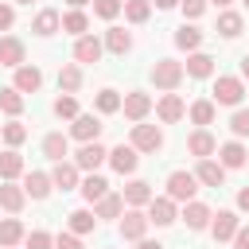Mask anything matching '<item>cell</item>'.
Segmentation results:
<instances>
[{"label": "cell", "mask_w": 249, "mask_h": 249, "mask_svg": "<svg viewBox=\"0 0 249 249\" xmlns=\"http://www.w3.org/2000/svg\"><path fill=\"white\" fill-rule=\"evenodd\" d=\"M101 51H105V43L93 39V35H82V39L74 43V58H78V62H97Z\"/></svg>", "instance_id": "obj_18"}, {"label": "cell", "mask_w": 249, "mask_h": 249, "mask_svg": "<svg viewBox=\"0 0 249 249\" xmlns=\"http://www.w3.org/2000/svg\"><path fill=\"white\" fill-rule=\"evenodd\" d=\"M121 109V93L117 89H101L97 93V113H117Z\"/></svg>", "instance_id": "obj_42"}, {"label": "cell", "mask_w": 249, "mask_h": 249, "mask_svg": "<svg viewBox=\"0 0 249 249\" xmlns=\"http://www.w3.org/2000/svg\"><path fill=\"white\" fill-rule=\"evenodd\" d=\"M183 222H187V230H206L210 226V206L206 202H187L183 206Z\"/></svg>", "instance_id": "obj_23"}, {"label": "cell", "mask_w": 249, "mask_h": 249, "mask_svg": "<svg viewBox=\"0 0 249 249\" xmlns=\"http://www.w3.org/2000/svg\"><path fill=\"white\" fill-rule=\"evenodd\" d=\"M241 97H245V82L241 78H230L226 74V78L214 82V97H210L214 105H241Z\"/></svg>", "instance_id": "obj_3"}, {"label": "cell", "mask_w": 249, "mask_h": 249, "mask_svg": "<svg viewBox=\"0 0 249 249\" xmlns=\"http://www.w3.org/2000/svg\"><path fill=\"white\" fill-rule=\"evenodd\" d=\"M23 237H27V233H23V222H19V218H4V222H0V245H4V249L19 245Z\"/></svg>", "instance_id": "obj_31"}, {"label": "cell", "mask_w": 249, "mask_h": 249, "mask_svg": "<svg viewBox=\"0 0 249 249\" xmlns=\"http://www.w3.org/2000/svg\"><path fill=\"white\" fill-rule=\"evenodd\" d=\"M195 179H198L202 187H222V183H226V167H222L218 160H198Z\"/></svg>", "instance_id": "obj_13"}, {"label": "cell", "mask_w": 249, "mask_h": 249, "mask_svg": "<svg viewBox=\"0 0 249 249\" xmlns=\"http://www.w3.org/2000/svg\"><path fill=\"white\" fill-rule=\"evenodd\" d=\"M109 163H113L117 175H132L136 163H140V156H136L132 144H117V148H109Z\"/></svg>", "instance_id": "obj_8"}, {"label": "cell", "mask_w": 249, "mask_h": 249, "mask_svg": "<svg viewBox=\"0 0 249 249\" xmlns=\"http://www.w3.org/2000/svg\"><path fill=\"white\" fill-rule=\"evenodd\" d=\"M93 226H97V214H89V210H74V214H70V233H74V237L93 233Z\"/></svg>", "instance_id": "obj_36"}, {"label": "cell", "mask_w": 249, "mask_h": 249, "mask_svg": "<svg viewBox=\"0 0 249 249\" xmlns=\"http://www.w3.org/2000/svg\"><path fill=\"white\" fill-rule=\"evenodd\" d=\"M78 191H82V198H86V202H97V198H105V195H109V179L93 171L89 179H82V187H78Z\"/></svg>", "instance_id": "obj_26"}, {"label": "cell", "mask_w": 249, "mask_h": 249, "mask_svg": "<svg viewBox=\"0 0 249 249\" xmlns=\"http://www.w3.org/2000/svg\"><path fill=\"white\" fill-rule=\"evenodd\" d=\"M183 74H191V78H210V74H214V58L202 54V51H195V54H187V62H183Z\"/></svg>", "instance_id": "obj_19"}, {"label": "cell", "mask_w": 249, "mask_h": 249, "mask_svg": "<svg viewBox=\"0 0 249 249\" xmlns=\"http://www.w3.org/2000/svg\"><path fill=\"white\" fill-rule=\"evenodd\" d=\"M101 128H105V124H101L93 113H78V117H74V124H70V136H74V140H82V144H93V140L101 136Z\"/></svg>", "instance_id": "obj_4"}, {"label": "cell", "mask_w": 249, "mask_h": 249, "mask_svg": "<svg viewBox=\"0 0 249 249\" xmlns=\"http://www.w3.org/2000/svg\"><path fill=\"white\" fill-rule=\"evenodd\" d=\"M210 4H214V8H222V12H226V8H230V4H233V0H210Z\"/></svg>", "instance_id": "obj_53"}, {"label": "cell", "mask_w": 249, "mask_h": 249, "mask_svg": "<svg viewBox=\"0 0 249 249\" xmlns=\"http://www.w3.org/2000/svg\"><path fill=\"white\" fill-rule=\"evenodd\" d=\"M245 93H249V89H245Z\"/></svg>", "instance_id": "obj_58"}, {"label": "cell", "mask_w": 249, "mask_h": 249, "mask_svg": "<svg viewBox=\"0 0 249 249\" xmlns=\"http://www.w3.org/2000/svg\"><path fill=\"white\" fill-rule=\"evenodd\" d=\"M136 249H163V245H160V241H148V237H140V241H136Z\"/></svg>", "instance_id": "obj_51"}, {"label": "cell", "mask_w": 249, "mask_h": 249, "mask_svg": "<svg viewBox=\"0 0 249 249\" xmlns=\"http://www.w3.org/2000/svg\"><path fill=\"white\" fill-rule=\"evenodd\" d=\"M54 249H82V241H78L74 233H58V237H54Z\"/></svg>", "instance_id": "obj_47"}, {"label": "cell", "mask_w": 249, "mask_h": 249, "mask_svg": "<svg viewBox=\"0 0 249 249\" xmlns=\"http://www.w3.org/2000/svg\"><path fill=\"white\" fill-rule=\"evenodd\" d=\"M241 4H245V8H249V0H241Z\"/></svg>", "instance_id": "obj_57"}, {"label": "cell", "mask_w": 249, "mask_h": 249, "mask_svg": "<svg viewBox=\"0 0 249 249\" xmlns=\"http://www.w3.org/2000/svg\"><path fill=\"white\" fill-rule=\"evenodd\" d=\"M148 222L171 226V222H175V202H171V198H152V202H148Z\"/></svg>", "instance_id": "obj_22"}, {"label": "cell", "mask_w": 249, "mask_h": 249, "mask_svg": "<svg viewBox=\"0 0 249 249\" xmlns=\"http://www.w3.org/2000/svg\"><path fill=\"white\" fill-rule=\"evenodd\" d=\"M152 4H156V8H160V12H167V8H175V4H179V0H152Z\"/></svg>", "instance_id": "obj_52"}, {"label": "cell", "mask_w": 249, "mask_h": 249, "mask_svg": "<svg viewBox=\"0 0 249 249\" xmlns=\"http://www.w3.org/2000/svg\"><path fill=\"white\" fill-rule=\"evenodd\" d=\"M152 82H156V89H175L179 82H183V62L179 58H160L156 66H152Z\"/></svg>", "instance_id": "obj_2"}, {"label": "cell", "mask_w": 249, "mask_h": 249, "mask_svg": "<svg viewBox=\"0 0 249 249\" xmlns=\"http://www.w3.org/2000/svg\"><path fill=\"white\" fill-rule=\"evenodd\" d=\"M51 187H54V183H51V175H47V171H31V175L23 179V195H31V198H47V195H51Z\"/></svg>", "instance_id": "obj_25"}, {"label": "cell", "mask_w": 249, "mask_h": 249, "mask_svg": "<svg viewBox=\"0 0 249 249\" xmlns=\"http://www.w3.org/2000/svg\"><path fill=\"white\" fill-rule=\"evenodd\" d=\"M23 241H27V249H54V237H51L47 230H31Z\"/></svg>", "instance_id": "obj_44"}, {"label": "cell", "mask_w": 249, "mask_h": 249, "mask_svg": "<svg viewBox=\"0 0 249 249\" xmlns=\"http://www.w3.org/2000/svg\"><path fill=\"white\" fill-rule=\"evenodd\" d=\"M0 109H4L8 117H19V113H23V93H19V89H12V86H8V89H0Z\"/></svg>", "instance_id": "obj_37"}, {"label": "cell", "mask_w": 249, "mask_h": 249, "mask_svg": "<svg viewBox=\"0 0 249 249\" xmlns=\"http://www.w3.org/2000/svg\"><path fill=\"white\" fill-rule=\"evenodd\" d=\"M121 8H124V0H93V16H101V19H117Z\"/></svg>", "instance_id": "obj_41"}, {"label": "cell", "mask_w": 249, "mask_h": 249, "mask_svg": "<svg viewBox=\"0 0 249 249\" xmlns=\"http://www.w3.org/2000/svg\"><path fill=\"white\" fill-rule=\"evenodd\" d=\"M124 214V198L121 195H105V198H97V218H121Z\"/></svg>", "instance_id": "obj_35"}, {"label": "cell", "mask_w": 249, "mask_h": 249, "mask_svg": "<svg viewBox=\"0 0 249 249\" xmlns=\"http://www.w3.org/2000/svg\"><path fill=\"white\" fill-rule=\"evenodd\" d=\"M86 27H89V19H86V12L82 8H70L66 16H62V31H70V35H86Z\"/></svg>", "instance_id": "obj_33"}, {"label": "cell", "mask_w": 249, "mask_h": 249, "mask_svg": "<svg viewBox=\"0 0 249 249\" xmlns=\"http://www.w3.org/2000/svg\"><path fill=\"white\" fill-rule=\"evenodd\" d=\"M233 249H249V226H237V233H233Z\"/></svg>", "instance_id": "obj_49"}, {"label": "cell", "mask_w": 249, "mask_h": 249, "mask_svg": "<svg viewBox=\"0 0 249 249\" xmlns=\"http://www.w3.org/2000/svg\"><path fill=\"white\" fill-rule=\"evenodd\" d=\"M230 132H233V136H249V109H233V117H230Z\"/></svg>", "instance_id": "obj_45"}, {"label": "cell", "mask_w": 249, "mask_h": 249, "mask_svg": "<svg viewBox=\"0 0 249 249\" xmlns=\"http://www.w3.org/2000/svg\"><path fill=\"white\" fill-rule=\"evenodd\" d=\"M191 121L195 124H210L214 121V101H195L191 105Z\"/></svg>", "instance_id": "obj_43"}, {"label": "cell", "mask_w": 249, "mask_h": 249, "mask_svg": "<svg viewBox=\"0 0 249 249\" xmlns=\"http://www.w3.org/2000/svg\"><path fill=\"white\" fill-rule=\"evenodd\" d=\"M39 86H43V70H39V66H19V70H16V86H12V89L35 93Z\"/></svg>", "instance_id": "obj_20"}, {"label": "cell", "mask_w": 249, "mask_h": 249, "mask_svg": "<svg viewBox=\"0 0 249 249\" xmlns=\"http://www.w3.org/2000/svg\"><path fill=\"white\" fill-rule=\"evenodd\" d=\"M16 4H35V0H16Z\"/></svg>", "instance_id": "obj_56"}, {"label": "cell", "mask_w": 249, "mask_h": 249, "mask_svg": "<svg viewBox=\"0 0 249 249\" xmlns=\"http://www.w3.org/2000/svg\"><path fill=\"white\" fill-rule=\"evenodd\" d=\"M195 191H198V179H195V171H171L167 175V198L171 202H195Z\"/></svg>", "instance_id": "obj_1"}, {"label": "cell", "mask_w": 249, "mask_h": 249, "mask_svg": "<svg viewBox=\"0 0 249 249\" xmlns=\"http://www.w3.org/2000/svg\"><path fill=\"white\" fill-rule=\"evenodd\" d=\"M66 4H70V8H82V4H89V0H66Z\"/></svg>", "instance_id": "obj_55"}, {"label": "cell", "mask_w": 249, "mask_h": 249, "mask_svg": "<svg viewBox=\"0 0 249 249\" xmlns=\"http://www.w3.org/2000/svg\"><path fill=\"white\" fill-rule=\"evenodd\" d=\"M128 206H148L156 195H152V183H144V179H132V183H124V195H121Z\"/></svg>", "instance_id": "obj_16"}, {"label": "cell", "mask_w": 249, "mask_h": 249, "mask_svg": "<svg viewBox=\"0 0 249 249\" xmlns=\"http://www.w3.org/2000/svg\"><path fill=\"white\" fill-rule=\"evenodd\" d=\"M51 183H54L58 191H74V187H78V167H74L70 160L54 163V171H51Z\"/></svg>", "instance_id": "obj_21"}, {"label": "cell", "mask_w": 249, "mask_h": 249, "mask_svg": "<svg viewBox=\"0 0 249 249\" xmlns=\"http://www.w3.org/2000/svg\"><path fill=\"white\" fill-rule=\"evenodd\" d=\"M187 152H191L195 160H210V156L218 152V140H214L206 128H198V132H191V136H187Z\"/></svg>", "instance_id": "obj_12"}, {"label": "cell", "mask_w": 249, "mask_h": 249, "mask_svg": "<svg viewBox=\"0 0 249 249\" xmlns=\"http://www.w3.org/2000/svg\"><path fill=\"white\" fill-rule=\"evenodd\" d=\"M16 175H23V156L16 148H8V152H0V179L12 183Z\"/></svg>", "instance_id": "obj_27"}, {"label": "cell", "mask_w": 249, "mask_h": 249, "mask_svg": "<svg viewBox=\"0 0 249 249\" xmlns=\"http://www.w3.org/2000/svg\"><path fill=\"white\" fill-rule=\"evenodd\" d=\"M0 66H12V70L23 66V43L16 35H4L0 39Z\"/></svg>", "instance_id": "obj_15"}, {"label": "cell", "mask_w": 249, "mask_h": 249, "mask_svg": "<svg viewBox=\"0 0 249 249\" xmlns=\"http://www.w3.org/2000/svg\"><path fill=\"white\" fill-rule=\"evenodd\" d=\"M241 27H245L241 12H230V8H226V12L218 16V35H222V39H237V35H241Z\"/></svg>", "instance_id": "obj_28"}, {"label": "cell", "mask_w": 249, "mask_h": 249, "mask_svg": "<svg viewBox=\"0 0 249 249\" xmlns=\"http://www.w3.org/2000/svg\"><path fill=\"white\" fill-rule=\"evenodd\" d=\"M23 202H27L23 187H16V183H4V187H0V206H4V210L19 214V210H23Z\"/></svg>", "instance_id": "obj_30"}, {"label": "cell", "mask_w": 249, "mask_h": 249, "mask_svg": "<svg viewBox=\"0 0 249 249\" xmlns=\"http://www.w3.org/2000/svg\"><path fill=\"white\" fill-rule=\"evenodd\" d=\"M183 113H187V105H183V97H179V93H163V97L156 101V117H160L163 124L183 121Z\"/></svg>", "instance_id": "obj_11"}, {"label": "cell", "mask_w": 249, "mask_h": 249, "mask_svg": "<svg viewBox=\"0 0 249 249\" xmlns=\"http://www.w3.org/2000/svg\"><path fill=\"white\" fill-rule=\"evenodd\" d=\"M237 214L233 210H218V214H210V233H214V241H233V233H237Z\"/></svg>", "instance_id": "obj_10"}, {"label": "cell", "mask_w": 249, "mask_h": 249, "mask_svg": "<svg viewBox=\"0 0 249 249\" xmlns=\"http://www.w3.org/2000/svg\"><path fill=\"white\" fill-rule=\"evenodd\" d=\"M245 160H249V152H245L241 140H226V144L218 148V163H222V167H245Z\"/></svg>", "instance_id": "obj_14"}, {"label": "cell", "mask_w": 249, "mask_h": 249, "mask_svg": "<svg viewBox=\"0 0 249 249\" xmlns=\"http://www.w3.org/2000/svg\"><path fill=\"white\" fill-rule=\"evenodd\" d=\"M66 152H70V140H66L62 132H51V136H43V156H47V160L62 163V160H66Z\"/></svg>", "instance_id": "obj_24"}, {"label": "cell", "mask_w": 249, "mask_h": 249, "mask_svg": "<svg viewBox=\"0 0 249 249\" xmlns=\"http://www.w3.org/2000/svg\"><path fill=\"white\" fill-rule=\"evenodd\" d=\"M152 16V0H124V19L128 23H144Z\"/></svg>", "instance_id": "obj_38"}, {"label": "cell", "mask_w": 249, "mask_h": 249, "mask_svg": "<svg viewBox=\"0 0 249 249\" xmlns=\"http://www.w3.org/2000/svg\"><path fill=\"white\" fill-rule=\"evenodd\" d=\"M237 210H249V187L237 191Z\"/></svg>", "instance_id": "obj_50"}, {"label": "cell", "mask_w": 249, "mask_h": 249, "mask_svg": "<svg viewBox=\"0 0 249 249\" xmlns=\"http://www.w3.org/2000/svg\"><path fill=\"white\" fill-rule=\"evenodd\" d=\"M12 23H16V8L12 4H0V31H8Z\"/></svg>", "instance_id": "obj_48"}, {"label": "cell", "mask_w": 249, "mask_h": 249, "mask_svg": "<svg viewBox=\"0 0 249 249\" xmlns=\"http://www.w3.org/2000/svg\"><path fill=\"white\" fill-rule=\"evenodd\" d=\"M148 226H152V222H148V214L132 206V210H124V218H121V237H124V241H140Z\"/></svg>", "instance_id": "obj_9"}, {"label": "cell", "mask_w": 249, "mask_h": 249, "mask_svg": "<svg viewBox=\"0 0 249 249\" xmlns=\"http://www.w3.org/2000/svg\"><path fill=\"white\" fill-rule=\"evenodd\" d=\"M198 43H202V31H198V27L183 23V27L175 31V47H179V51H191V54H195V51H198Z\"/></svg>", "instance_id": "obj_32"}, {"label": "cell", "mask_w": 249, "mask_h": 249, "mask_svg": "<svg viewBox=\"0 0 249 249\" xmlns=\"http://www.w3.org/2000/svg\"><path fill=\"white\" fill-rule=\"evenodd\" d=\"M105 160H109V152H105V148L93 140V144H82V148H78V156H74V167H78V171H97Z\"/></svg>", "instance_id": "obj_7"}, {"label": "cell", "mask_w": 249, "mask_h": 249, "mask_svg": "<svg viewBox=\"0 0 249 249\" xmlns=\"http://www.w3.org/2000/svg\"><path fill=\"white\" fill-rule=\"evenodd\" d=\"M58 27H62V16H58L54 8H43V12L35 16V23H31V31H35V35H43V39H51Z\"/></svg>", "instance_id": "obj_17"}, {"label": "cell", "mask_w": 249, "mask_h": 249, "mask_svg": "<svg viewBox=\"0 0 249 249\" xmlns=\"http://www.w3.org/2000/svg\"><path fill=\"white\" fill-rule=\"evenodd\" d=\"M241 74H245V78H249V54H245V58H241Z\"/></svg>", "instance_id": "obj_54"}, {"label": "cell", "mask_w": 249, "mask_h": 249, "mask_svg": "<svg viewBox=\"0 0 249 249\" xmlns=\"http://www.w3.org/2000/svg\"><path fill=\"white\" fill-rule=\"evenodd\" d=\"M0 136H4V144H8V148H19V144L27 140V128H23L19 121H8V124L0 128Z\"/></svg>", "instance_id": "obj_40"}, {"label": "cell", "mask_w": 249, "mask_h": 249, "mask_svg": "<svg viewBox=\"0 0 249 249\" xmlns=\"http://www.w3.org/2000/svg\"><path fill=\"white\" fill-rule=\"evenodd\" d=\"M58 89H62V93H78V89H82V70H78L74 62L58 70Z\"/></svg>", "instance_id": "obj_34"}, {"label": "cell", "mask_w": 249, "mask_h": 249, "mask_svg": "<svg viewBox=\"0 0 249 249\" xmlns=\"http://www.w3.org/2000/svg\"><path fill=\"white\" fill-rule=\"evenodd\" d=\"M121 109H124V117H128V121H136V124H140V121L152 113V97H148L144 89H132V93H124Z\"/></svg>", "instance_id": "obj_6"}, {"label": "cell", "mask_w": 249, "mask_h": 249, "mask_svg": "<svg viewBox=\"0 0 249 249\" xmlns=\"http://www.w3.org/2000/svg\"><path fill=\"white\" fill-rule=\"evenodd\" d=\"M51 109H54V117L74 121V117H78V97H74V93H62V97H54V105H51Z\"/></svg>", "instance_id": "obj_39"}, {"label": "cell", "mask_w": 249, "mask_h": 249, "mask_svg": "<svg viewBox=\"0 0 249 249\" xmlns=\"http://www.w3.org/2000/svg\"><path fill=\"white\" fill-rule=\"evenodd\" d=\"M132 148L136 152H160L163 148V132L156 124H132Z\"/></svg>", "instance_id": "obj_5"}, {"label": "cell", "mask_w": 249, "mask_h": 249, "mask_svg": "<svg viewBox=\"0 0 249 249\" xmlns=\"http://www.w3.org/2000/svg\"><path fill=\"white\" fill-rule=\"evenodd\" d=\"M179 8H183L187 19H198V16L206 12V0H179Z\"/></svg>", "instance_id": "obj_46"}, {"label": "cell", "mask_w": 249, "mask_h": 249, "mask_svg": "<svg viewBox=\"0 0 249 249\" xmlns=\"http://www.w3.org/2000/svg\"><path fill=\"white\" fill-rule=\"evenodd\" d=\"M105 51H113V54H128V51H132V35H128L124 27H109V31H105Z\"/></svg>", "instance_id": "obj_29"}]
</instances>
